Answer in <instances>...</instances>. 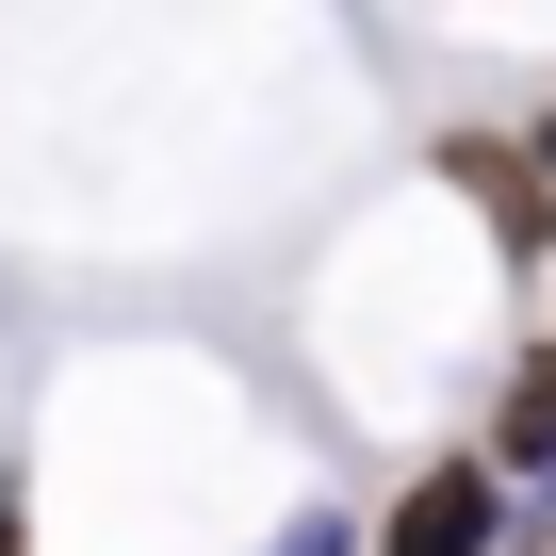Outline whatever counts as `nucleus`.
I'll use <instances>...</instances> for the list:
<instances>
[{"label":"nucleus","instance_id":"1","mask_svg":"<svg viewBox=\"0 0 556 556\" xmlns=\"http://www.w3.org/2000/svg\"><path fill=\"white\" fill-rule=\"evenodd\" d=\"M442 180L507 229V262H556V180H540V148H491V131H458L442 148Z\"/></svg>","mask_w":556,"mask_h":556},{"label":"nucleus","instance_id":"2","mask_svg":"<svg viewBox=\"0 0 556 556\" xmlns=\"http://www.w3.org/2000/svg\"><path fill=\"white\" fill-rule=\"evenodd\" d=\"M491 540H507V475H491V458H442V475L393 507L377 556H491Z\"/></svg>","mask_w":556,"mask_h":556},{"label":"nucleus","instance_id":"3","mask_svg":"<svg viewBox=\"0 0 556 556\" xmlns=\"http://www.w3.org/2000/svg\"><path fill=\"white\" fill-rule=\"evenodd\" d=\"M507 458H556V344H523L507 361V409H491V475Z\"/></svg>","mask_w":556,"mask_h":556},{"label":"nucleus","instance_id":"4","mask_svg":"<svg viewBox=\"0 0 556 556\" xmlns=\"http://www.w3.org/2000/svg\"><path fill=\"white\" fill-rule=\"evenodd\" d=\"M262 556H361V540H344V507H295V523L262 540Z\"/></svg>","mask_w":556,"mask_h":556},{"label":"nucleus","instance_id":"5","mask_svg":"<svg viewBox=\"0 0 556 556\" xmlns=\"http://www.w3.org/2000/svg\"><path fill=\"white\" fill-rule=\"evenodd\" d=\"M540 180H556V115H540Z\"/></svg>","mask_w":556,"mask_h":556}]
</instances>
